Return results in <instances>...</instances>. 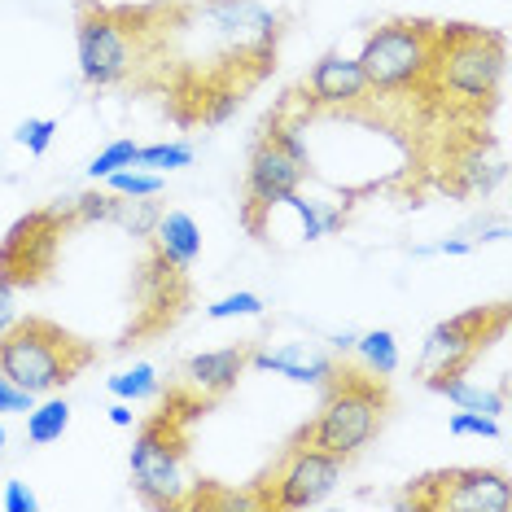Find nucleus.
<instances>
[{"mask_svg":"<svg viewBox=\"0 0 512 512\" xmlns=\"http://www.w3.org/2000/svg\"><path fill=\"white\" fill-rule=\"evenodd\" d=\"M390 412V394H386V377H368L355 368H337L329 377V394H324L320 416L311 421L294 442L320 447L337 460H351L381 434Z\"/></svg>","mask_w":512,"mask_h":512,"instance_id":"nucleus-1","label":"nucleus"},{"mask_svg":"<svg viewBox=\"0 0 512 512\" xmlns=\"http://www.w3.org/2000/svg\"><path fill=\"white\" fill-rule=\"evenodd\" d=\"M92 364V346L49 320H18L0 333V372L31 394H53L71 386Z\"/></svg>","mask_w":512,"mask_h":512,"instance_id":"nucleus-2","label":"nucleus"},{"mask_svg":"<svg viewBox=\"0 0 512 512\" xmlns=\"http://www.w3.org/2000/svg\"><path fill=\"white\" fill-rule=\"evenodd\" d=\"M429 79L456 106H491L504 84V40L495 31L464 27V22L438 27Z\"/></svg>","mask_w":512,"mask_h":512,"instance_id":"nucleus-3","label":"nucleus"},{"mask_svg":"<svg viewBox=\"0 0 512 512\" xmlns=\"http://www.w3.org/2000/svg\"><path fill=\"white\" fill-rule=\"evenodd\" d=\"M438 27L421 18H394L381 22L359 49V71L368 79V92H412L429 84L434 66Z\"/></svg>","mask_w":512,"mask_h":512,"instance_id":"nucleus-4","label":"nucleus"},{"mask_svg":"<svg viewBox=\"0 0 512 512\" xmlns=\"http://www.w3.org/2000/svg\"><path fill=\"white\" fill-rule=\"evenodd\" d=\"M184 412L176 403V394L167 399V407L154 416V421L141 425V434L132 442V477H136V491H141L145 504L154 508H176L184 504Z\"/></svg>","mask_w":512,"mask_h":512,"instance_id":"nucleus-5","label":"nucleus"},{"mask_svg":"<svg viewBox=\"0 0 512 512\" xmlns=\"http://www.w3.org/2000/svg\"><path fill=\"white\" fill-rule=\"evenodd\" d=\"M149 27H136V14L127 9H101V5H79L75 22V49H79V75L92 88H114L132 75L141 62L136 40Z\"/></svg>","mask_w":512,"mask_h":512,"instance_id":"nucleus-6","label":"nucleus"},{"mask_svg":"<svg viewBox=\"0 0 512 512\" xmlns=\"http://www.w3.org/2000/svg\"><path fill=\"white\" fill-rule=\"evenodd\" d=\"M342 464L320 447H307V442H289L281 464L259 482V495H254V508H281V512H302L324 504L337 482H342Z\"/></svg>","mask_w":512,"mask_h":512,"instance_id":"nucleus-7","label":"nucleus"},{"mask_svg":"<svg viewBox=\"0 0 512 512\" xmlns=\"http://www.w3.org/2000/svg\"><path fill=\"white\" fill-rule=\"evenodd\" d=\"M399 508L416 512H512V482L499 469H442L407 486Z\"/></svg>","mask_w":512,"mask_h":512,"instance_id":"nucleus-8","label":"nucleus"},{"mask_svg":"<svg viewBox=\"0 0 512 512\" xmlns=\"http://www.w3.org/2000/svg\"><path fill=\"white\" fill-rule=\"evenodd\" d=\"M504 329H508L504 307H473V311H464V316L434 324V329L425 333V346H421V377L429 381V377L464 372Z\"/></svg>","mask_w":512,"mask_h":512,"instance_id":"nucleus-9","label":"nucleus"},{"mask_svg":"<svg viewBox=\"0 0 512 512\" xmlns=\"http://www.w3.org/2000/svg\"><path fill=\"white\" fill-rule=\"evenodd\" d=\"M57 250V215L40 211L27 215L9 228L5 246H0V285L5 289H22V285H36L53 263Z\"/></svg>","mask_w":512,"mask_h":512,"instance_id":"nucleus-10","label":"nucleus"},{"mask_svg":"<svg viewBox=\"0 0 512 512\" xmlns=\"http://www.w3.org/2000/svg\"><path fill=\"white\" fill-rule=\"evenodd\" d=\"M302 180H307V171H302L298 162L272 141V136H263V141L254 145L250 171H246V193H250V211L246 215L267 211V206H281V197L294 193Z\"/></svg>","mask_w":512,"mask_h":512,"instance_id":"nucleus-11","label":"nucleus"},{"mask_svg":"<svg viewBox=\"0 0 512 512\" xmlns=\"http://www.w3.org/2000/svg\"><path fill=\"white\" fill-rule=\"evenodd\" d=\"M307 92L316 106H329V110H342V106H359L368 97V79L359 71L355 57L346 53H324L307 75Z\"/></svg>","mask_w":512,"mask_h":512,"instance_id":"nucleus-12","label":"nucleus"},{"mask_svg":"<svg viewBox=\"0 0 512 512\" xmlns=\"http://www.w3.org/2000/svg\"><path fill=\"white\" fill-rule=\"evenodd\" d=\"M246 368L276 372V377L298 381V386H324V381L337 372V359L320 355V351H307V346H298V342H289V346H272V351H250Z\"/></svg>","mask_w":512,"mask_h":512,"instance_id":"nucleus-13","label":"nucleus"},{"mask_svg":"<svg viewBox=\"0 0 512 512\" xmlns=\"http://www.w3.org/2000/svg\"><path fill=\"white\" fill-rule=\"evenodd\" d=\"M246 359H250V346H219V351L193 355L189 364H184V377H189V386L197 394H206V399H219V394H228L241 381V372H246Z\"/></svg>","mask_w":512,"mask_h":512,"instance_id":"nucleus-14","label":"nucleus"},{"mask_svg":"<svg viewBox=\"0 0 512 512\" xmlns=\"http://www.w3.org/2000/svg\"><path fill=\"white\" fill-rule=\"evenodd\" d=\"M154 246H158V259L171 263L176 272L197 263V254H202V228H197L193 215L184 211H167L154 219Z\"/></svg>","mask_w":512,"mask_h":512,"instance_id":"nucleus-15","label":"nucleus"},{"mask_svg":"<svg viewBox=\"0 0 512 512\" xmlns=\"http://www.w3.org/2000/svg\"><path fill=\"white\" fill-rule=\"evenodd\" d=\"M425 386L438 390L442 399H451L456 407H469V412H486V416H504L508 412L504 386H499V390H482V386H473L464 372H451V377H429Z\"/></svg>","mask_w":512,"mask_h":512,"instance_id":"nucleus-16","label":"nucleus"},{"mask_svg":"<svg viewBox=\"0 0 512 512\" xmlns=\"http://www.w3.org/2000/svg\"><path fill=\"white\" fill-rule=\"evenodd\" d=\"M66 425H71V403L66 399H36V407L27 412V442H36V447H49L66 434Z\"/></svg>","mask_w":512,"mask_h":512,"instance_id":"nucleus-17","label":"nucleus"},{"mask_svg":"<svg viewBox=\"0 0 512 512\" xmlns=\"http://www.w3.org/2000/svg\"><path fill=\"white\" fill-rule=\"evenodd\" d=\"M106 390L114 394V399H123V403H145V399H158L162 381H158L154 364H132V368L114 372V377L106 381Z\"/></svg>","mask_w":512,"mask_h":512,"instance_id":"nucleus-18","label":"nucleus"},{"mask_svg":"<svg viewBox=\"0 0 512 512\" xmlns=\"http://www.w3.org/2000/svg\"><path fill=\"white\" fill-rule=\"evenodd\" d=\"M355 351L368 364L372 377H390V372H399V342H394L390 329H372L364 337H355Z\"/></svg>","mask_w":512,"mask_h":512,"instance_id":"nucleus-19","label":"nucleus"},{"mask_svg":"<svg viewBox=\"0 0 512 512\" xmlns=\"http://www.w3.org/2000/svg\"><path fill=\"white\" fill-rule=\"evenodd\" d=\"M281 206H289V211L298 215L302 237H307V241H320L324 232H333L337 224H342V211H324L320 202H307V197H298V189H294V193H285V197H281Z\"/></svg>","mask_w":512,"mask_h":512,"instance_id":"nucleus-20","label":"nucleus"},{"mask_svg":"<svg viewBox=\"0 0 512 512\" xmlns=\"http://www.w3.org/2000/svg\"><path fill=\"white\" fill-rule=\"evenodd\" d=\"M193 162V145L189 141H162V145H145L141 154H136V167H145V171H180V167H189Z\"/></svg>","mask_w":512,"mask_h":512,"instance_id":"nucleus-21","label":"nucleus"},{"mask_svg":"<svg viewBox=\"0 0 512 512\" xmlns=\"http://www.w3.org/2000/svg\"><path fill=\"white\" fill-rule=\"evenodd\" d=\"M106 184L114 197H136V202L162 193V176L158 171H145V167H123V171H114V176H106Z\"/></svg>","mask_w":512,"mask_h":512,"instance_id":"nucleus-22","label":"nucleus"},{"mask_svg":"<svg viewBox=\"0 0 512 512\" xmlns=\"http://www.w3.org/2000/svg\"><path fill=\"white\" fill-rule=\"evenodd\" d=\"M136 154H141V145L136 141H110L97 158L88 162V180H106V176H114V171H123V167H136Z\"/></svg>","mask_w":512,"mask_h":512,"instance_id":"nucleus-23","label":"nucleus"},{"mask_svg":"<svg viewBox=\"0 0 512 512\" xmlns=\"http://www.w3.org/2000/svg\"><path fill=\"white\" fill-rule=\"evenodd\" d=\"M504 180V162H486V158H464L460 162V189L464 193H491Z\"/></svg>","mask_w":512,"mask_h":512,"instance_id":"nucleus-24","label":"nucleus"},{"mask_svg":"<svg viewBox=\"0 0 512 512\" xmlns=\"http://www.w3.org/2000/svg\"><path fill=\"white\" fill-rule=\"evenodd\" d=\"M263 311H267V302L259 294L237 289V294H228V298H215L211 307H206V316H211V320H237V316L254 320V316H263Z\"/></svg>","mask_w":512,"mask_h":512,"instance_id":"nucleus-25","label":"nucleus"},{"mask_svg":"<svg viewBox=\"0 0 512 512\" xmlns=\"http://www.w3.org/2000/svg\"><path fill=\"white\" fill-rule=\"evenodd\" d=\"M447 434H456V438H499V434H504V425H499V416L460 407V412L447 421Z\"/></svg>","mask_w":512,"mask_h":512,"instance_id":"nucleus-26","label":"nucleus"},{"mask_svg":"<svg viewBox=\"0 0 512 512\" xmlns=\"http://www.w3.org/2000/svg\"><path fill=\"white\" fill-rule=\"evenodd\" d=\"M53 136H57V119H27V123H18L14 141L27 149L31 158H44L49 145H53Z\"/></svg>","mask_w":512,"mask_h":512,"instance_id":"nucleus-27","label":"nucleus"},{"mask_svg":"<svg viewBox=\"0 0 512 512\" xmlns=\"http://www.w3.org/2000/svg\"><path fill=\"white\" fill-rule=\"evenodd\" d=\"M267 136H272V141L281 145L285 154L294 158L302 171H311V149H307V136H302L294 123H272V127H267Z\"/></svg>","mask_w":512,"mask_h":512,"instance_id":"nucleus-28","label":"nucleus"},{"mask_svg":"<svg viewBox=\"0 0 512 512\" xmlns=\"http://www.w3.org/2000/svg\"><path fill=\"white\" fill-rule=\"evenodd\" d=\"M40 394H31V390H22L18 381H9L5 372H0V416H27L31 407H36Z\"/></svg>","mask_w":512,"mask_h":512,"instance_id":"nucleus-29","label":"nucleus"},{"mask_svg":"<svg viewBox=\"0 0 512 512\" xmlns=\"http://www.w3.org/2000/svg\"><path fill=\"white\" fill-rule=\"evenodd\" d=\"M0 504H5V512H36L40 499H36V491H31L27 482H5V495H0Z\"/></svg>","mask_w":512,"mask_h":512,"instance_id":"nucleus-30","label":"nucleus"},{"mask_svg":"<svg viewBox=\"0 0 512 512\" xmlns=\"http://www.w3.org/2000/svg\"><path fill=\"white\" fill-rule=\"evenodd\" d=\"M416 259H429V254H451V259H460V254H473V241L469 237H442L434 246H412Z\"/></svg>","mask_w":512,"mask_h":512,"instance_id":"nucleus-31","label":"nucleus"},{"mask_svg":"<svg viewBox=\"0 0 512 512\" xmlns=\"http://www.w3.org/2000/svg\"><path fill=\"white\" fill-rule=\"evenodd\" d=\"M18 324V311H14V289H5L0 285V333L5 329H14Z\"/></svg>","mask_w":512,"mask_h":512,"instance_id":"nucleus-32","label":"nucleus"},{"mask_svg":"<svg viewBox=\"0 0 512 512\" xmlns=\"http://www.w3.org/2000/svg\"><path fill=\"white\" fill-rule=\"evenodd\" d=\"M132 421H136L132 403H123V399H119V403H114V407H110V425H114V429H127V425H132Z\"/></svg>","mask_w":512,"mask_h":512,"instance_id":"nucleus-33","label":"nucleus"},{"mask_svg":"<svg viewBox=\"0 0 512 512\" xmlns=\"http://www.w3.org/2000/svg\"><path fill=\"white\" fill-rule=\"evenodd\" d=\"M329 346H333V351H342V355H346V351H355V333H333V337H329Z\"/></svg>","mask_w":512,"mask_h":512,"instance_id":"nucleus-34","label":"nucleus"},{"mask_svg":"<svg viewBox=\"0 0 512 512\" xmlns=\"http://www.w3.org/2000/svg\"><path fill=\"white\" fill-rule=\"evenodd\" d=\"M5 442H9V434H5V425H0V451H5Z\"/></svg>","mask_w":512,"mask_h":512,"instance_id":"nucleus-35","label":"nucleus"}]
</instances>
